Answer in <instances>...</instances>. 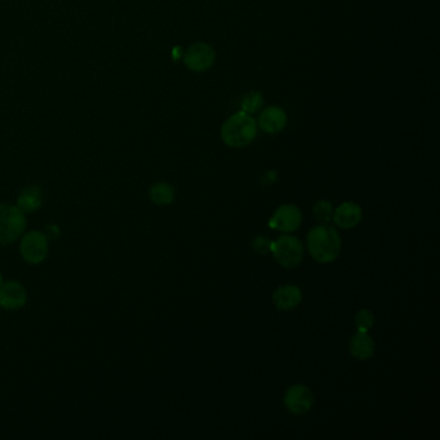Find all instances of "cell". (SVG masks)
I'll list each match as a JSON object with an SVG mask.
<instances>
[{"label":"cell","mask_w":440,"mask_h":440,"mask_svg":"<svg viewBox=\"0 0 440 440\" xmlns=\"http://www.w3.org/2000/svg\"><path fill=\"white\" fill-rule=\"evenodd\" d=\"M302 224V213L293 204L281 206L272 215L269 226L281 233H293Z\"/></svg>","instance_id":"obj_8"},{"label":"cell","mask_w":440,"mask_h":440,"mask_svg":"<svg viewBox=\"0 0 440 440\" xmlns=\"http://www.w3.org/2000/svg\"><path fill=\"white\" fill-rule=\"evenodd\" d=\"M16 206L25 213L37 212L43 206V190L37 185L24 188L19 193Z\"/></svg>","instance_id":"obj_14"},{"label":"cell","mask_w":440,"mask_h":440,"mask_svg":"<svg viewBox=\"0 0 440 440\" xmlns=\"http://www.w3.org/2000/svg\"><path fill=\"white\" fill-rule=\"evenodd\" d=\"M43 233L47 236L48 240H57L61 236V229L56 224H49L46 226Z\"/></svg>","instance_id":"obj_20"},{"label":"cell","mask_w":440,"mask_h":440,"mask_svg":"<svg viewBox=\"0 0 440 440\" xmlns=\"http://www.w3.org/2000/svg\"><path fill=\"white\" fill-rule=\"evenodd\" d=\"M308 251L318 263H333L341 252V238L327 224L315 226L308 235Z\"/></svg>","instance_id":"obj_2"},{"label":"cell","mask_w":440,"mask_h":440,"mask_svg":"<svg viewBox=\"0 0 440 440\" xmlns=\"http://www.w3.org/2000/svg\"><path fill=\"white\" fill-rule=\"evenodd\" d=\"M315 396L308 386L305 385H293L285 391L284 404L288 411L294 414H302L309 412L314 405Z\"/></svg>","instance_id":"obj_9"},{"label":"cell","mask_w":440,"mask_h":440,"mask_svg":"<svg viewBox=\"0 0 440 440\" xmlns=\"http://www.w3.org/2000/svg\"><path fill=\"white\" fill-rule=\"evenodd\" d=\"M263 94L258 91H252L249 94H244L242 98V112L244 113L252 114L257 113L263 106Z\"/></svg>","instance_id":"obj_16"},{"label":"cell","mask_w":440,"mask_h":440,"mask_svg":"<svg viewBox=\"0 0 440 440\" xmlns=\"http://www.w3.org/2000/svg\"><path fill=\"white\" fill-rule=\"evenodd\" d=\"M362 215L360 206L353 202H345L333 212L332 221L341 229H351L360 222Z\"/></svg>","instance_id":"obj_11"},{"label":"cell","mask_w":440,"mask_h":440,"mask_svg":"<svg viewBox=\"0 0 440 440\" xmlns=\"http://www.w3.org/2000/svg\"><path fill=\"white\" fill-rule=\"evenodd\" d=\"M355 324L358 331L368 332L375 324V315L371 310L362 309L356 313Z\"/></svg>","instance_id":"obj_18"},{"label":"cell","mask_w":440,"mask_h":440,"mask_svg":"<svg viewBox=\"0 0 440 440\" xmlns=\"http://www.w3.org/2000/svg\"><path fill=\"white\" fill-rule=\"evenodd\" d=\"M272 253L275 260L285 269L297 267L303 260V244L292 235H283L276 242H272Z\"/></svg>","instance_id":"obj_4"},{"label":"cell","mask_w":440,"mask_h":440,"mask_svg":"<svg viewBox=\"0 0 440 440\" xmlns=\"http://www.w3.org/2000/svg\"><path fill=\"white\" fill-rule=\"evenodd\" d=\"M19 254L30 265H39L46 261L49 254V240L40 230L24 233L19 242Z\"/></svg>","instance_id":"obj_5"},{"label":"cell","mask_w":440,"mask_h":440,"mask_svg":"<svg viewBox=\"0 0 440 440\" xmlns=\"http://www.w3.org/2000/svg\"><path fill=\"white\" fill-rule=\"evenodd\" d=\"M272 299L278 309L290 311L296 309L302 302V292L299 287L287 284L275 290Z\"/></svg>","instance_id":"obj_12"},{"label":"cell","mask_w":440,"mask_h":440,"mask_svg":"<svg viewBox=\"0 0 440 440\" xmlns=\"http://www.w3.org/2000/svg\"><path fill=\"white\" fill-rule=\"evenodd\" d=\"M28 226L26 213L19 206L1 203L0 204V244L8 245L21 239Z\"/></svg>","instance_id":"obj_3"},{"label":"cell","mask_w":440,"mask_h":440,"mask_svg":"<svg viewBox=\"0 0 440 440\" xmlns=\"http://www.w3.org/2000/svg\"><path fill=\"white\" fill-rule=\"evenodd\" d=\"M375 341L368 335V332L358 331L353 337L350 338L349 349L351 355L358 360H367L375 354Z\"/></svg>","instance_id":"obj_13"},{"label":"cell","mask_w":440,"mask_h":440,"mask_svg":"<svg viewBox=\"0 0 440 440\" xmlns=\"http://www.w3.org/2000/svg\"><path fill=\"white\" fill-rule=\"evenodd\" d=\"M28 302V290L17 281H1L0 284V308L10 311L25 308Z\"/></svg>","instance_id":"obj_7"},{"label":"cell","mask_w":440,"mask_h":440,"mask_svg":"<svg viewBox=\"0 0 440 440\" xmlns=\"http://www.w3.org/2000/svg\"><path fill=\"white\" fill-rule=\"evenodd\" d=\"M313 213L314 217L318 220L320 224H328L329 221H332V215H333V209L329 202L326 200H320L314 208H313Z\"/></svg>","instance_id":"obj_17"},{"label":"cell","mask_w":440,"mask_h":440,"mask_svg":"<svg viewBox=\"0 0 440 440\" xmlns=\"http://www.w3.org/2000/svg\"><path fill=\"white\" fill-rule=\"evenodd\" d=\"M149 197L157 206H168L176 197V190L168 182H157L149 190Z\"/></svg>","instance_id":"obj_15"},{"label":"cell","mask_w":440,"mask_h":440,"mask_svg":"<svg viewBox=\"0 0 440 440\" xmlns=\"http://www.w3.org/2000/svg\"><path fill=\"white\" fill-rule=\"evenodd\" d=\"M1 281H3V274L0 272V284H1Z\"/></svg>","instance_id":"obj_21"},{"label":"cell","mask_w":440,"mask_h":440,"mask_svg":"<svg viewBox=\"0 0 440 440\" xmlns=\"http://www.w3.org/2000/svg\"><path fill=\"white\" fill-rule=\"evenodd\" d=\"M287 123H288L287 113L279 106L274 105V106H267L261 112L257 125L265 133L278 134L287 127Z\"/></svg>","instance_id":"obj_10"},{"label":"cell","mask_w":440,"mask_h":440,"mask_svg":"<svg viewBox=\"0 0 440 440\" xmlns=\"http://www.w3.org/2000/svg\"><path fill=\"white\" fill-rule=\"evenodd\" d=\"M272 242L266 236H257L253 240V249L260 254L272 252Z\"/></svg>","instance_id":"obj_19"},{"label":"cell","mask_w":440,"mask_h":440,"mask_svg":"<svg viewBox=\"0 0 440 440\" xmlns=\"http://www.w3.org/2000/svg\"><path fill=\"white\" fill-rule=\"evenodd\" d=\"M258 125L251 114L238 112L221 127V140L226 146L242 149L252 143L257 136Z\"/></svg>","instance_id":"obj_1"},{"label":"cell","mask_w":440,"mask_h":440,"mask_svg":"<svg viewBox=\"0 0 440 440\" xmlns=\"http://www.w3.org/2000/svg\"><path fill=\"white\" fill-rule=\"evenodd\" d=\"M215 62V48L204 42H197L184 55V64L193 73H204Z\"/></svg>","instance_id":"obj_6"}]
</instances>
